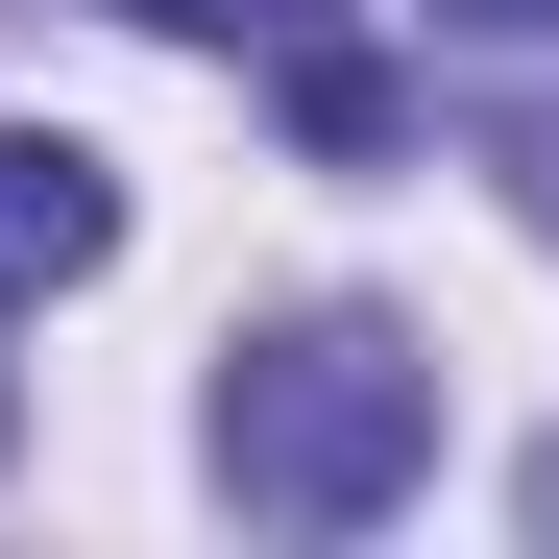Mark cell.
Returning <instances> with one entry per match:
<instances>
[{
	"label": "cell",
	"instance_id": "3957f363",
	"mask_svg": "<svg viewBox=\"0 0 559 559\" xmlns=\"http://www.w3.org/2000/svg\"><path fill=\"white\" fill-rule=\"evenodd\" d=\"M98 267H122V170L73 146V122H0V317L98 293Z\"/></svg>",
	"mask_w": 559,
	"mask_h": 559
},
{
	"label": "cell",
	"instance_id": "277c9868",
	"mask_svg": "<svg viewBox=\"0 0 559 559\" xmlns=\"http://www.w3.org/2000/svg\"><path fill=\"white\" fill-rule=\"evenodd\" d=\"M487 170H511V219L559 243V98H487Z\"/></svg>",
	"mask_w": 559,
	"mask_h": 559
},
{
	"label": "cell",
	"instance_id": "8992f818",
	"mask_svg": "<svg viewBox=\"0 0 559 559\" xmlns=\"http://www.w3.org/2000/svg\"><path fill=\"white\" fill-rule=\"evenodd\" d=\"M511 511H535V535H559V438H535V487H511Z\"/></svg>",
	"mask_w": 559,
	"mask_h": 559
},
{
	"label": "cell",
	"instance_id": "5b68a950",
	"mask_svg": "<svg viewBox=\"0 0 559 559\" xmlns=\"http://www.w3.org/2000/svg\"><path fill=\"white\" fill-rule=\"evenodd\" d=\"M438 25H462V49H559V0H438Z\"/></svg>",
	"mask_w": 559,
	"mask_h": 559
},
{
	"label": "cell",
	"instance_id": "7a4b0ae2",
	"mask_svg": "<svg viewBox=\"0 0 559 559\" xmlns=\"http://www.w3.org/2000/svg\"><path fill=\"white\" fill-rule=\"evenodd\" d=\"M122 25H170V49H243L267 98H293V146H317V170H365V146H390V73L341 49V0H122Z\"/></svg>",
	"mask_w": 559,
	"mask_h": 559
},
{
	"label": "cell",
	"instance_id": "6da1fadb",
	"mask_svg": "<svg viewBox=\"0 0 559 559\" xmlns=\"http://www.w3.org/2000/svg\"><path fill=\"white\" fill-rule=\"evenodd\" d=\"M195 462H219V511H243V535H390V511L438 487V365H414V317L317 293V317L219 341Z\"/></svg>",
	"mask_w": 559,
	"mask_h": 559
}]
</instances>
